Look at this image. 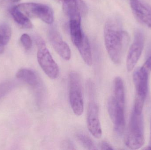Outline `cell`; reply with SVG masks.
Returning a JSON list of instances; mask_svg holds the SVG:
<instances>
[{
    "label": "cell",
    "mask_w": 151,
    "mask_h": 150,
    "mask_svg": "<svg viewBox=\"0 0 151 150\" xmlns=\"http://www.w3.org/2000/svg\"><path fill=\"white\" fill-rule=\"evenodd\" d=\"M145 142L144 125L142 114L132 111L125 137L126 146L133 150L140 149Z\"/></svg>",
    "instance_id": "obj_2"
},
{
    "label": "cell",
    "mask_w": 151,
    "mask_h": 150,
    "mask_svg": "<svg viewBox=\"0 0 151 150\" xmlns=\"http://www.w3.org/2000/svg\"><path fill=\"white\" fill-rule=\"evenodd\" d=\"M134 16L139 22L151 28V6L144 0H130Z\"/></svg>",
    "instance_id": "obj_10"
},
{
    "label": "cell",
    "mask_w": 151,
    "mask_h": 150,
    "mask_svg": "<svg viewBox=\"0 0 151 150\" xmlns=\"http://www.w3.org/2000/svg\"><path fill=\"white\" fill-rule=\"evenodd\" d=\"M148 73H150L151 71V56H150L146 60L144 64L142 66Z\"/></svg>",
    "instance_id": "obj_21"
},
{
    "label": "cell",
    "mask_w": 151,
    "mask_h": 150,
    "mask_svg": "<svg viewBox=\"0 0 151 150\" xmlns=\"http://www.w3.org/2000/svg\"><path fill=\"white\" fill-rule=\"evenodd\" d=\"M5 45L3 42L2 40L0 37V54H2L3 53L4 50V46Z\"/></svg>",
    "instance_id": "obj_24"
},
{
    "label": "cell",
    "mask_w": 151,
    "mask_h": 150,
    "mask_svg": "<svg viewBox=\"0 0 151 150\" xmlns=\"http://www.w3.org/2000/svg\"><path fill=\"white\" fill-rule=\"evenodd\" d=\"M104 35L105 45L109 57L114 63L119 64L124 48L129 42V35L122 30L116 21L109 20L105 25Z\"/></svg>",
    "instance_id": "obj_1"
},
{
    "label": "cell",
    "mask_w": 151,
    "mask_h": 150,
    "mask_svg": "<svg viewBox=\"0 0 151 150\" xmlns=\"http://www.w3.org/2000/svg\"><path fill=\"white\" fill-rule=\"evenodd\" d=\"M108 113L114 124V130L119 134L123 133L125 127L124 107L118 104L112 96L107 103Z\"/></svg>",
    "instance_id": "obj_8"
},
{
    "label": "cell",
    "mask_w": 151,
    "mask_h": 150,
    "mask_svg": "<svg viewBox=\"0 0 151 150\" xmlns=\"http://www.w3.org/2000/svg\"><path fill=\"white\" fill-rule=\"evenodd\" d=\"M149 74L142 67L137 69L133 74V81L136 91L133 110L138 114H142L147 97Z\"/></svg>",
    "instance_id": "obj_3"
},
{
    "label": "cell",
    "mask_w": 151,
    "mask_h": 150,
    "mask_svg": "<svg viewBox=\"0 0 151 150\" xmlns=\"http://www.w3.org/2000/svg\"><path fill=\"white\" fill-rule=\"evenodd\" d=\"M100 149L101 150H113V148L111 145L105 141H103L100 144Z\"/></svg>",
    "instance_id": "obj_22"
},
{
    "label": "cell",
    "mask_w": 151,
    "mask_h": 150,
    "mask_svg": "<svg viewBox=\"0 0 151 150\" xmlns=\"http://www.w3.org/2000/svg\"><path fill=\"white\" fill-rule=\"evenodd\" d=\"M16 76L27 84L35 87L39 84V79L36 74L33 70L28 69H22L19 70Z\"/></svg>",
    "instance_id": "obj_17"
},
{
    "label": "cell",
    "mask_w": 151,
    "mask_h": 150,
    "mask_svg": "<svg viewBox=\"0 0 151 150\" xmlns=\"http://www.w3.org/2000/svg\"><path fill=\"white\" fill-rule=\"evenodd\" d=\"M76 137L83 146L87 149H97L93 141L88 136L83 134H78L76 135Z\"/></svg>",
    "instance_id": "obj_19"
},
{
    "label": "cell",
    "mask_w": 151,
    "mask_h": 150,
    "mask_svg": "<svg viewBox=\"0 0 151 150\" xmlns=\"http://www.w3.org/2000/svg\"><path fill=\"white\" fill-rule=\"evenodd\" d=\"M113 97L116 102L122 106L125 107V97L124 83L119 77L115 78L113 83Z\"/></svg>",
    "instance_id": "obj_15"
},
{
    "label": "cell",
    "mask_w": 151,
    "mask_h": 150,
    "mask_svg": "<svg viewBox=\"0 0 151 150\" xmlns=\"http://www.w3.org/2000/svg\"><path fill=\"white\" fill-rule=\"evenodd\" d=\"M20 41L23 46L27 50H29L32 48V39L28 34L24 33L20 37Z\"/></svg>",
    "instance_id": "obj_20"
},
{
    "label": "cell",
    "mask_w": 151,
    "mask_h": 150,
    "mask_svg": "<svg viewBox=\"0 0 151 150\" xmlns=\"http://www.w3.org/2000/svg\"><path fill=\"white\" fill-rule=\"evenodd\" d=\"M61 2L65 14L68 16L70 20L81 19L83 14H85L87 8L82 0H55Z\"/></svg>",
    "instance_id": "obj_11"
},
{
    "label": "cell",
    "mask_w": 151,
    "mask_h": 150,
    "mask_svg": "<svg viewBox=\"0 0 151 150\" xmlns=\"http://www.w3.org/2000/svg\"><path fill=\"white\" fill-rule=\"evenodd\" d=\"M150 148L151 149V136H150Z\"/></svg>",
    "instance_id": "obj_25"
},
{
    "label": "cell",
    "mask_w": 151,
    "mask_h": 150,
    "mask_svg": "<svg viewBox=\"0 0 151 150\" xmlns=\"http://www.w3.org/2000/svg\"><path fill=\"white\" fill-rule=\"evenodd\" d=\"M11 34V29L9 24L4 23L0 26V37L4 45L9 43Z\"/></svg>",
    "instance_id": "obj_18"
},
{
    "label": "cell",
    "mask_w": 151,
    "mask_h": 150,
    "mask_svg": "<svg viewBox=\"0 0 151 150\" xmlns=\"http://www.w3.org/2000/svg\"><path fill=\"white\" fill-rule=\"evenodd\" d=\"M63 147L65 148V149H75L73 144L71 142H70L68 141H66L63 143Z\"/></svg>",
    "instance_id": "obj_23"
},
{
    "label": "cell",
    "mask_w": 151,
    "mask_h": 150,
    "mask_svg": "<svg viewBox=\"0 0 151 150\" xmlns=\"http://www.w3.org/2000/svg\"><path fill=\"white\" fill-rule=\"evenodd\" d=\"M49 38L53 48L59 56L65 60H69L71 57L70 48L63 40L58 32L55 30H51L49 33Z\"/></svg>",
    "instance_id": "obj_12"
},
{
    "label": "cell",
    "mask_w": 151,
    "mask_h": 150,
    "mask_svg": "<svg viewBox=\"0 0 151 150\" xmlns=\"http://www.w3.org/2000/svg\"><path fill=\"white\" fill-rule=\"evenodd\" d=\"M83 61L88 66H91L93 63L92 53L88 40L84 36L82 43L77 47Z\"/></svg>",
    "instance_id": "obj_16"
},
{
    "label": "cell",
    "mask_w": 151,
    "mask_h": 150,
    "mask_svg": "<svg viewBox=\"0 0 151 150\" xmlns=\"http://www.w3.org/2000/svg\"><path fill=\"white\" fill-rule=\"evenodd\" d=\"M145 38L142 33L137 31L135 33L134 41L130 46L127 59V68L131 71L138 62L144 47Z\"/></svg>",
    "instance_id": "obj_7"
},
{
    "label": "cell",
    "mask_w": 151,
    "mask_h": 150,
    "mask_svg": "<svg viewBox=\"0 0 151 150\" xmlns=\"http://www.w3.org/2000/svg\"><path fill=\"white\" fill-rule=\"evenodd\" d=\"M69 99L72 109L76 116L81 115L84 109L81 80L79 74L75 71L69 75Z\"/></svg>",
    "instance_id": "obj_4"
},
{
    "label": "cell",
    "mask_w": 151,
    "mask_h": 150,
    "mask_svg": "<svg viewBox=\"0 0 151 150\" xmlns=\"http://www.w3.org/2000/svg\"><path fill=\"white\" fill-rule=\"evenodd\" d=\"M70 30L72 41L77 48L82 43L85 36L81 28V19H70Z\"/></svg>",
    "instance_id": "obj_13"
},
{
    "label": "cell",
    "mask_w": 151,
    "mask_h": 150,
    "mask_svg": "<svg viewBox=\"0 0 151 150\" xmlns=\"http://www.w3.org/2000/svg\"><path fill=\"white\" fill-rule=\"evenodd\" d=\"M9 11L15 22L20 27L25 29H30L32 27V24L28 17L19 9L17 5H14Z\"/></svg>",
    "instance_id": "obj_14"
},
{
    "label": "cell",
    "mask_w": 151,
    "mask_h": 150,
    "mask_svg": "<svg viewBox=\"0 0 151 150\" xmlns=\"http://www.w3.org/2000/svg\"><path fill=\"white\" fill-rule=\"evenodd\" d=\"M36 42L38 46L37 60L39 65L48 77L52 79H56L59 75L58 65L52 57L43 40L40 38H37Z\"/></svg>",
    "instance_id": "obj_5"
},
{
    "label": "cell",
    "mask_w": 151,
    "mask_h": 150,
    "mask_svg": "<svg viewBox=\"0 0 151 150\" xmlns=\"http://www.w3.org/2000/svg\"><path fill=\"white\" fill-rule=\"evenodd\" d=\"M87 126L91 134L96 138H99L102 135V130L99 119V108L97 104L91 101L87 112Z\"/></svg>",
    "instance_id": "obj_9"
},
{
    "label": "cell",
    "mask_w": 151,
    "mask_h": 150,
    "mask_svg": "<svg viewBox=\"0 0 151 150\" xmlns=\"http://www.w3.org/2000/svg\"><path fill=\"white\" fill-rule=\"evenodd\" d=\"M17 7L28 17L40 18L47 24H51L54 22V11L46 4L24 3L18 4Z\"/></svg>",
    "instance_id": "obj_6"
}]
</instances>
